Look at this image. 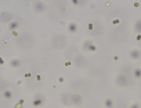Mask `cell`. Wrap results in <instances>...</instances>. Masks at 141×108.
Wrapping results in <instances>:
<instances>
[{
	"label": "cell",
	"mask_w": 141,
	"mask_h": 108,
	"mask_svg": "<svg viewBox=\"0 0 141 108\" xmlns=\"http://www.w3.org/2000/svg\"><path fill=\"white\" fill-rule=\"evenodd\" d=\"M88 63H89L88 59L83 56H79V57H76V59H75V64H76L79 67H85L86 65H88Z\"/></svg>",
	"instance_id": "277c9868"
},
{
	"label": "cell",
	"mask_w": 141,
	"mask_h": 108,
	"mask_svg": "<svg viewBox=\"0 0 141 108\" xmlns=\"http://www.w3.org/2000/svg\"><path fill=\"white\" fill-rule=\"evenodd\" d=\"M60 101L65 106L71 105V104H72L71 102V95H70V93H63L61 97H60Z\"/></svg>",
	"instance_id": "8992f818"
},
{
	"label": "cell",
	"mask_w": 141,
	"mask_h": 108,
	"mask_svg": "<svg viewBox=\"0 0 141 108\" xmlns=\"http://www.w3.org/2000/svg\"><path fill=\"white\" fill-rule=\"evenodd\" d=\"M20 65H21V62L18 59H13L12 62H10V66L12 67H18Z\"/></svg>",
	"instance_id": "e0dca14e"
},
{
	"label": "cell",
	"mask_w": 141,
	"mask_h": 108,
	"mask_svg": "<svg viewBox=\"0 0 141 108\" xmlns=\"http://www.w3.org/2000/svg\"><path fill=\"white\" fill-rule=\"evenodd\" d=\"M43 102H45V97H43L42 95H37L34 97V100H33V106L34 107L41 106Z\"/></svg>",
	"instance_id": "52a82bcc"
},
{
	"label": "cell",
	"mask_w": 141,
	"mask_h": 108,
	"mask_svg": "<svg viewBox=\"0 0 141 108\" xmlns=\"http://www.w3.org/2000/svg\"><path fill=\"white\" fill-rule=\"evenodd\" d=\"M68 31H70L71 33H75V32L77 31V24L76 23H70V25H68Z\"/></svg>",
	"instance_id": "7c38bea8"
},
{
	"label": "cell",
	"mask_w": 141,
	"mask_h": 108,
	"mask_svg": "<svg viewBox=\"0 0 141 108\" xmlns=\"http://www.w3.org/2000/svg\"><path fill=\"white\" fill-rule=\"evenodd\" d=\"M130 57H131L132 59H140L141 58V50L139 49H132L131 51H130Z\"/></svg>",
	"instance_id": "30bf717a"
},
{
	"label": "cell",
	"mask_w": 141,
	"mask_h": 108,
	"mask_svg": "<svg viewBox=\"0 0 141 108\" xmlns=\"http://www.w3.org/2000/svg\"><path fill=\"white\" fill-rule=\"evenodd\" d=\"M33 9L35 10V12H38V13H42V12H45L46 10V5L43 2H41V1H37V2L33 3Z\"/></svg>",
	"instance_id": "5b68a950"
},
{
	"label": "cell",
	"mask_w": 141,
	"mask_h": 108,
	"mask_svg": "<svg viewBox=\"0 0 141 108\" xmlns=\"http://www.w3.org/2000/svg\"><path fill=\"white\" fill-rule=\"evenodd\" d=\"M134 30L138 32L139 34H141V19H138L134 23Z\"/></svg>",
	"instance_id": "5bb4252c"
},
{
	"label": "cell",
	"mask_w": 141,
	"mask_h": 108,
	"mask_svg": "<svg viewBox=\"0 0 141 108\" xmlns=\"http://www.w3.org/2000/svg\"><path fill=\"white\" fill-rule=\"evenodd\" d=\"M35 43V40L33 39L31 34H24L23 37L20 39L18 41V46L21 48H24V49H28V48H32Z\"/></svg>",
	"instance_id": "6da1fadb"
},
{
	"label": "cell",
	"mask_w": 141,
	"mask_h": 108,
	"mask_svg": "<svg viewBox=\"0 0 141 108\" xmlns=\"http://www.w3.org/2000/svg\"><path fill=\"white\" fill-rule=\"evenodd\" d=\"M130 108H141V106H140L139 102H134V104H132V105L130 106Z\"/></svg>",
	"instance_id": "d6986e66"
},
{
	"label": "cell",
	"mask_w": 141,
	"mask_h": 108,
	"mask_svg": "<svg viewBox=\"0 0 141 108\" xmlns=\"http://www.w3.org/2000/svg\"><path fill=\"white\" fill-rule=\"evenodd\" d=\"M65 45H66V39H65L64 35L57 34V35H55V37L52 38V40H51V46L55 49H61V48H64Z\"/></svg>",
	"instance_id": "7a4b0ae2"
},
{
	"label": "cell",
	"mask_w": 141,
	"mask_h": 108,
	"mask_svg": "<svg viewBox=\"0 0 141 108\" xmlns=\"http://www.w3.org/2000/svg\"><path fill=\"white\" fill-rule=\"evenodd\" d=\"M137 40H141V35H138V37H137Z\"/></svg>",
	"instance_id": "44dd1931"
},
{
	"label": "cell",
	"mask_w": 141,
	"mask_h": 108,
	"mask_svg": "<svg viewBox=\"0 0 141 108\" xmlns=\"http://www.w3.org/2000/svg\"><path fill=\"white\" fill-rule=\"evenodd\" d=\"M133 75H134L135 78H141V68L137 67L133 70Z\"/></svg>",
	"instance_id": "9a60e30c"
},
{
	"label": "cell",
	"mask_w": 141,
	"mask_h": 108,
	"mask_svg": "<svg viewBox=\"0 0 141 108\" xmlns=\"http://www.w3.org/2000/svg\"><path fill=\"white\" fill-rule=\"evenodd\" d=\"M82 101L83 100H82V97L80 95H71V102L73 104V105L79 106L82 104Z\"/></svg>",
	"instance_id": "ba28073f"
},
{
	"label": "cell",
	"mask_w": 141,
	"mask_h": 108,
	"mask_svg": "<svg viewBox=\"0 0 141 108\" xmlns=\"http://www.w3.org/2000/svg\"><path fill=\"white\" fill-rule=\"evenodd\" d=\"M12 18H13V15L8 12H3L0 14V21L3 22V23H7V22H9Z\"/></svg>",
	"instance_id": "9c48e42d"
},
{
	"label": "cell",
	"mask_w": 141,
	"mask_h": 108,
	"mask_svg": "<svg viewBox=\"0 0 141 108\" xmlns=\"http://www.w3.org/2000/svg\"><path fill=\"white\" fill-rule=\"evenodd\" d=\"M115 83H116V85L121 86V88H124V86H128L130 81L126 75L124 74H120L118 76H116V78H115Z\"/></svg>",
	"instance_id": "3957f363"
},
{
	"label": "cell",
	"mask_w": 141,
	"mask_h": 108,
	"mask_svg": "<svg viewBox=\"0 0 141 108\" xmlns=\"http://www.w3.org/2000/svg\"><path fill=\"white\" fill-rule=\"evenodd\" d=\"M3 97H5L6 99H12V97H13V93L10 90H5L3 91Z\"/></svg>",
	"instance_id": "2e32d148"
},
{
	"label": "cell",
	"mask_w": 141,
	"mask_h": 108,
	"mask_svg": "<svg viewBox=\"0 0 141 108\" xmlns=\"http://www.w3.org/2000/svg\"><path fill=\"white\" fill-rule=\"evenodd\" d=\"M73 3H74V5H77V3H80V1H76V0H74Z\"/></svg>",
	"instance_id": "ffe728a7"
},
{
	"label": "cell",
	"mask_w": 141,
	"mask_h": 108,
	"mask_svg": "<svg viewBox=\"0 0 141 108\" xmlns=\"http://www.w3.org/2000/svg\"><path fill=\"white\" fill-rule=\"evenodd\" d=\"M105 106H106V108H113L114 106V101L111 98H107L106 100H105Z\"/></svg>",
	"instance_id": "4fadbf2b"
},
{
	"label": "cell",
	"mask_w": 141,
	"mask_h": 108,
	"mask_svg": "<svg viewBox=\"0 0 141 108\" xmlns=\"http://www.w3.org/2000/svg\"><path fill=\"white\" fill-rule=\"evenodd\" d=\"M17 27H18V22H13V23L9 25L10 30H15V28H17Z\"/></svg>",
	"instance_id": "ac0fdd59"
},
{
	"label": "cell",
	"mask_w": 141,
	"mask_h": 108,
	"mask_svg": "<svg viewBox=\"0 0 141 108\" xmlns=\"http://www.w3.org/2000/svg\"><path fill=\"white\" fill-rule=\"evenodd\" d=\"M84 49L88 50V51H96L97 47H96V45H93L91 41H86L84 43Z\"/></svg>",
	"instance_id": "8fae6325"
}]
</instances>
